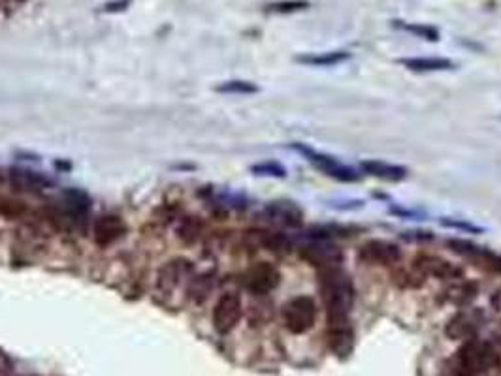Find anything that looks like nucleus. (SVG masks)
<instances>
[{
    "label": "nucleus",
    "instance_id": "1",
    "mask_svg": "<svg viewBox=\"0 0 501 376\" xmlns=\"http://www.w3.org/2000/svg\"><path fill=\"white\" fill-rule=\"evenodd\" d=\"M494 363V352L486 343L469 341L458 350L454 363H452V376H479Z\"/></svg>",
    "mask_w": 501,
    "mask_h": 376
},
{
    "label": "nucleus",
    "instance_id": "2",
    "mask_svg": "<svg viewBox=\"0 0 501 376\" xmlns=\"http://www.w3.org/2000/svg\"><path fill=\"white\" fill-rule=\"evenodd\" d=\"M283 318L285 326H287V329H289L290 333L300 335V333L309 331L316 320L315 301L311 300V297H307V295H300V297L290 300L289 303L285 305Z\"/></svg>",
    "mask_w": 501,
    "mask_h": 376
},
{
    "label": "nucleus",
    "instance_id": "3",
    "mask_svg": "<svg viewBox=\"0 0 501 376\" xmlns=\"http://www.w3.org/2000/svg\"><path fill=\"white\" fill-rule=\"evenodd\" d=\"M241 312H243V307H241L240 295H236V294L221 295L217 303H215V309H213V317H211L215 331H219L221 335L232 331V329L238 326V322H240Z\"/></svg>",
    "mask_w": 501,
    "mask_h": 376
},
{
    "label": "nucleus",
    "instance_id": "4",
    "mask_svg": "<svg viewBox=\"0 0 501 376\" xmlns=\"http://www.w3.org/2000/svg\"><path fill=\"white\" fill-rule=\"evenodd\" d=\"M191 271H192L191 262H187L185 258L170 260L168 263H164L163 268L158 269L157 292L163 295L174 294L175 290L185 283V278H189Z\"/></svg>",
    "mask_w": 501,
    "mask_h": 376
},
{
    "label": "nucleus",
    "instance_id": "5",
    "mask_svg": "<svg viewBox=\"0 0 501 376\" xmlns=\"http://www.w3.org/2000/svg\"><path fill=\"white\" fill-rule=\"evenodd\" d=\"M294 149H298V151H300L304 156H307L311 162L315 164L316 168H321L324 173L330 175V177H334V179L343 181V183H354V181L360 179V175L356 173L354 169L347 168V166H343L341 162H338L336 159H332V156H328V154H319V153H315L313 149L304 147V145H294Z\"/></svg>",
    "mask_w": 501,
    "mask_h": 376
},
{
    "label": "nucleus",
    "instance_id": "6",
    "mask_svg": "<svg viewBox=\"0 0 501 376\" xmlns=\"http://www.w3.org/2000/svg\"><path fill=\"white\" fill-rule=\"evenodd\" d=\"M400 258H402V252L390 241L371 239L360 249V260L373 263V266H390V263L400 262Z\"/></svg>",
    "mask_w": 501,
    "mask_h": 376
},
{
    "label": "nucleus",
    "instance_id": "7",
    "mask_svg": "<svg viewBox=\"0 0 501 376\" xmlns=\"http://www.w3.org/2000/svg\"><path fill=\"white\" fill-rule=\"evenodd\" d=\"M279 271L273 268L272 263L260 262L256 263L255 268H250L246 277V286L253 292V294L264 295L270 294L275 286L279 284Z\"/></svg>",
    "mask_w": 501,
    "mask_h": 376
},
{
    "label": "nucleus",
    "instance_id": "8",
    "mask_svg": "<svg viewBox=\"0 0 501 376\" xmlns=\"http://www.w3.org/2000/svg\"><path fill=\"white\" fill-rule=\"evenodd\" d=\"M302 256H304L305 260H309L313 266H319L321 269L336 268V266L341 262V252H339L338 246L328 245L324 241L311 243V245L304 246Z\"/></svg>",
    "mask_w": 501,
    "mask_h": 376
},
{
    "label": "nucleus",
    "instance_id": "9",
    "mask_svg": "<svg viewBox=\"0 0 501 376\" xmlns=\"http://www.w3.org/2000/svg\"><path fill=\"white\" fill-rule=\"evenodd\" d=\"M266 215L270 220L281 226H290L298 228L304 222V213L302 209L292 202H272L266 205Z\"/></svg>",
    "mask_w": 501,
    "mask_h": 376
},
{
    "label": "nucleus",
    "instance_id": "10",
    "mask_svg": "<svg viewBox=\"0 0 501 376\" xmlns=\"http://www.w3.org/2000/svg\"><path fill=\"white\" fill-rule=\"evenodd\" d=\"M123 232H125V224H123L119 217H114V215L100 217L93 226V237L99 245L114 243V241H117L123 235Z\"/></svg>",
    "mask_w": 501,
    "mask_h": 376
},
{
    "label": "nucleus",
    "instance_id": "11",
    "mask_svg": "<svg viewBox=\"0 0 501 376\" xmlns=\"http://www.w3.org/2000/svg\"><path fill=\"white\" fill-rule=\"evenodd\" d=\"M414 269L420 271L422 275H431L437 278H456L460 277V269H456L447 260L436 256H420L414 262Z\"/></svg>",
    "mask_w": 501,
    "mask_h": 376
},
{
    "label": "nucleus",
    "instance_id": "12",
    "mask_svg": "<svg viewBox=\"0 0 501 376\" xmlns=\"http://www.w3.org/2000/svg\"><path fill=\"white\" fill-rule=\"evenodd\" d=\"M8 177H10L13 185L23 188V190L36 192L51 186V181L48 177L36 173V171H31V169H10Z\"/></svg>",
    "mask_w": 501,
    "mask_h": 376
},
{
    "label": "nucleus",
    "instance_id": "13",
    "mask_svg": "<svg viewBox=\"0 0 501 376\" xmlns=\"http://www.w3.org/2000/svg\"><path fill=\"white\" fill-rule=\"evenodd\" d=\"M328 338H330V348H332L334 354L341 355V358L351 354L353 343H354V335H353V327H351L349 324L330 326Z\"/></svg>",
    "mask_w": 501,
    "mask_h": 376
},
{
    "label": "nucleus",
    "instance_id": "14",
    "mask_svg": "<svg viewBox=\"0 0 501 376\" xmlns=\"http://www.w3.org/2000/svg\"><path fill=\"white\" fill-rule=\"evenodd\" d=\"M362 169L373 175V177H379V179L385 181H402L407 175L405 168H402V166L379 162V160H365V162H362Z\"/></svg>",
    "mask_w": 501,
    "mask_h": 376
},
{
    "label": "nucleus",
    "instance_id": "15",
    "mask_svg": "<svg viewBox=\"0 0 501 376\" xmlns=\"http://www.w3.org/2000/svg\"><path fill=\"white\" fill-rule=\"evenodd\" d=\"M405 68L413 72H439V70H452V64L448 59H439V57H414V59H402L400 60Z\"/></svg>",
    "mask_w": 501,
    "mask_h": 376
},
{
    "label": "nucleus",
    "instance_id": "16",
    "mask_svg": "<svg viewBox=\"0 0 501 376\" xmlns=\"http://www.w3.org/2000/svg\"><path fill=\"white\" fill-rule=\"evenodd\" d=\"M351 59V53L347 51H328V53H315V55H302L298 57V62L311 66H334L339 62Z\"/></svg>",
    "mask_w": 501,
    "mask_h": 376
},
{
    "label": "nucleus",
    "instance_id": "17",
    "mask_svg": "<svg viewBox=\"0 0 501 376\" xmlns=\"http://www.w3.org/2000/svg\"><path fill=\"white\" fill-rule=\"evenodd\" d=\"M255 234L256 237H258V241H260L262 245L266 246L268 251H272V252L289 251L290 243L285 235L273 234V232H255Z\"/></svg>",
    "mask_w": 501,
    "mask_h": 376
},
{
    "label": "nucleus",
    "instance_id": "18",
    "mask_svg": "<svg viewBox=\"0 0 501 376\" xmlns=\"http://www.w3.org/2000/svg\"><path fill=\"white\" fill-rule=\"evenodd\" d=\"M473 318L469 314H458L456 318H452L451 324L447 327V333L452 338H460V337H468L473 333Z\"/></svg>",
    "mask_w": 501,
    "mask_h": 376
},
{
    "label": "nucleus",
    "instance_id": "19",
    "mask_svg": "<svg viewBox=\"0 0 501 376\" xmlns=\"http://www.w3.org/2000/svg\"><path fill=\"white\" fill-rule=\"evenodd\" d=\"M305 8H309L307 0H279V2L266 4V11L270 13H294V11H302Z\"/></svg>",
    "mask_w": 501,
    "mask_h": 376
},
{
    "label": "nucleus",
    "instance_id": "20",
    "mask_svg": "<svg viewBox=\"0 0 501 376\" xmlns=\"http://www.w3.org/2000/svg\"><path fill=\"white\" fill-rule=\"evenodd\" d=\"M219 93H229V94H253L258 91L255 83L250 81H241V79H234V81H224L217 87Z\"/></svg>",
    "mask_w": 501,
    "mask_h": 376
},
{
    "label": "nucleus",
    "instance_id": "21",
    "mask_svg": "<svg viewBox=\"0 0 501 376\" xmlns=\"http://www.w3.org/2000/svg\"><path fill=\"white\" fill-rule=\"evenodd\" d=\"M475 292H477L475 284L466 283L456 286V288H452L448 294H451V300L454 301V303H468V301H471L475 297Z\"/></svg>",
    "mask_w": 501,
    "mask_h": 376
},
{
    "label": "nucleus",
    "instance_id": "22",
    "mask_svg": "<svg viewBox=\"0 0 501 376\" xmlns=\"http://www.w3.org/2000/svg\"><path fill=\"white\" fill-rule=\"evenodd\" d=\"M405 30L409 33L417 34L419 38H424L428 42H437L439 40V30L436 27H430V25H402Z\"/></svg>",
    "mask_w": 501,
    "mask_h": 376
},
{
    "label": "nucleus",
    "instance_id": "23",
    "mask_svg": "<svg viewBox=\"0 0 501 376\" xmlns=\"http://www.w3.org/2000/svg\"><path fill=\"white\" fill-rule=\"evenodd\" d=\"M250 171L256 175H270V177H285V175H287V169H285L281 164L275 162L256 164V166L250 168Z\"/></svg>",
    "mask_w": 501,
    "mask_h": 376
},
{
    "label": "nucleus",
    "instance_id": "24",
    "mask_svg": "<svg viewBox=\"0 0 501 376\" xmlns=\"http://www.w3.org/2000/svg\"><path fill=\"white\" fill-rule=\"evenodd\" d=\"M443 226H448V228H456V229H463V232H473V234H480L483 228L475 226L471 222H462V220H448V218H443L441 220Z\"/></svg>",
    "mask_w": 501,
    "mask_h": 376
},
{
    "label": "nucleus",
    "instance_id": "25",
    "mask_svg": "<svg viewBox=\"0 0 501 376\" xmlns=\"http://www.w3.org/2000/svg\"><path fill=\"white\" fill-rule=\"evenodd\" d=\"M128 6H131V0H114V2H108L104 6V10L109 13H117V11H125Z\"/></svg>",
    "mask_w": 501,
    "mask_h": 376
}]
</instances>
